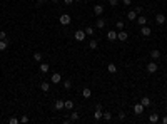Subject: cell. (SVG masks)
<instances>
[{
  "label": "cell",
  "instance_id": "obj_37",
  "mask_svg": "<svg viewBox=\"0 0 167 124\" xmlns=\"http://www.w3.org/2000/svg\"><path fill=\"white\" fill-rule=\"evenodd\" d=\"M130 2H132V0H122L124 5H130Z\"/></svg>",
  "mask_w": 167,
  "mask_h": 124
},
{
  "label": "cell",
  "instance_id": "obj_15",
  "mask_svg": "<svg viewBox=\"0 0 167 124\" xmlns=\"http://www.w3.org/2000/svg\"><path fill=\"white\" fill-rule=\"evenodd\" d=\"M137 24H139V25H145V24H147V19H145L144 15H139L137 17Z\"/></svg>",
  "mask_w": 167,
  "mask_h": 124
},
{
  "label": "cell",
  "instance_id": "obj_34",
  "mask_svg": "<svg viewBox=\"0 0 167 124\" xmlns=\"http://www.w3.org/2000/svg\"><path fill=\"white\" fill-rule=\"evenodd\" d=\"M9 122H10V124H17V122H19V119H17V118H10Z\"/></svg>",
  "mask_w": 167,
  "mask_h": 124
},
{
  "label": "cell",
  "instance_id": "obj_35",
  "mask_svg": "<svg viewBox=\"0 0 167 124\" xmlns=\"http://www.w3.org/2000/svg\"><path fill=\"white\" fill-rule=\"evenodd\" d=\"M5 37H7L5 32H0V40H5Z\"/></svg>",
  "mask_w": 167,
  "mask_h": 124
},
{
  "label": "cell",
  "instance_id": "obj_41",
  "mask_svg": "<svg viewBox=\"0 0 167 124\" xmlns=\"http://www.w3.org/2000/svg\"><path fill=\"white\" fill-rule=\"evenodd\" d=\"M52 3H57V0H52Z\"/></svg>",
  "mask_w": 167,
  "mask_h": 124
},
{
  "label": "cell",
  "instance_id": "obj_40",
  "mask_svg": "<svg viewBox=\"0 0 167 124\" xmlns=\"http://www.w3.org/2000/svg\"><path fill=\"white\" fill-rule=\"evenodd\" d=\"M162 122H164V124H167V116H164V118H162Z\"/></svg>",
  "mask_w": 167,
  "mask_h": 124
},
{
  "label": "cell",
  "instance_id": "obj_18",
  "mask_svg": "<svg viewBox=\"0 0 167 124\" xmlns=\"http://www.w3.org/2000/svg\"><path fill=\"white\" fill-rule=\"evenodd\" d=\"M40 72H49V64L47 62H40Z\"/></svg>",
  "mask_w": 167,
  "mask_h": 124
},
{
  "label": "cell",
  "instance_id": "obj_31",
  "mask_svg": "<svg viewBox=\"0 0 167 124\" xmlns=\"http://www.w3.org/2000/svg\"><path fill=\"white\" fill-rule=\"evenodd\" d=\"M115 27H117V30H122V29H124V22H122V20H117Z\"/></svg>",
  "mask_w": 167,
  "mask_h": 124
},
{
  "label": "cell",
  "instance_id": "obj_28",
  "mask_svg": "<svg viewBox=\"0 0 167 124\" xmlns=\"http://www.w3.org/2000/svg\"><path fill=\"white\" fill-rule=\"evenodd\" d=\"M142 10H144V7H140V5H136V9H134V12H136L137 15H140V13H142Z\"/></svg>",
  "mask_w": 167,
  "mask_h": 124
},
{
  "label": "cell",
  "instance_id": "obj_6",
  "mask_svg": "<svg viewBox=\"0 0 167 124\" xmlns=\"http://www.w3.org/2000/svg\"><path fill=\"white\" fill-rule=\"evenodd\" d=\"M140 34L144 35V37H150V34H152L150 27H147V25H142V29H140Z\"/></svg>",
  "mask_w": 167,
  "mask_h": 124
},
{
  "label": "cell",
  "instance_id": "obj_44",
  "mask_svg": "<svg viewBox=\"0 0 167 124\" xmlns=\"http://www.w3.org/2000/svg\"><path fill=\"white\" fill-rule=\"evenodd\" d=\"M92 2H94V0H92Z\"/></svg>",
  "mask_w": 167,
  "mask_h": 124
},
{
  "label": "cell",
  "instance_id": "obj_38",
  "mask_svg": "<svg viewBox=\"0 0 167 124\" xmlns=\"http://www.w3.org/2000/svg\"><path fill=\"white\" fill-rule=\"evenodd\" d=\"M119 119H125V112H120V114H119Z\"/></svg>",
  "mask_w": 167,
  "mask_h": 124
},
{
  "label": "cell",
  "instance_id": "obj_23",
  "mask_svg": "<svg viewBox=\"0 0 167 124\" xmlns=\"http://www.w3.org/2000/svg\"><path fill=\"white\" fill-rule=\"evenodd\" d=\"M34 61L38 62V64L42 62V54H40V52H35V54H34Z\"/></svg>",
  "mask_w": 167,
  "mask_h": 124
},
{
  "label": "cell",
  "instance_id": "obj_1",
  "mask_svg": "<svg viewBox=\"0 0 167 124\" xmlns=\"http://www.w3.org/2000/svg\"><path fill=\"white\" fill-rule=\"evenodd\" d=\"M59 20H60L62 25H69V24H70V15H69V13H62Z\"/></svg>",
  "mask_w": 167,
  "mask_h": 124
},
{
  "label": "cell",
  "instance_id": "obj_27",
  "mask_svg": "<svg viewBox=\"0 0 167 124\" xmlns=\"http://www.w3.org/2000/svg\"><path fill=\"white\" fill-rule=\"evenodd\" d=\"M85 34H87V35H94V34H95L94 27H87V29H85Z\"/></svg>",
  "mask_w": 167,
  "mask_h": 124
},
{
  "label": "cell",
  "instance_id": "obj_32",
  "mask_svg": "<svg viewBox=\"0 0 167 124\" xmlns=\"http://www.w3.org/2000/svg\"><path fill=\"white\" fill-rule=\"evenodd\" d=\"M79 119V112H72L70 114V121H77Z\"/></svg>",
  "mask_w": 167,
  "mask_h": 124
},
{
  "label": "cell",
  "instance_id": "obj_5",
  "mask_svg": "<svg viewBox=\"0 0 167 124\" xmlns=\"http://www.w3.org/2000/svg\"><path fill=\"white\" fill-rule=\"evenodd\" d=\"M100 104H97V107H95V112H94V119H95V121H99V119H100L102 118V114H104V112H102L100 111Z\"/></svg>",
  "mask_w": 167,
  "mask_h": 124
},
{
  "label": "cell",
  "instance_id": "obj_20",
  "mask_svg": "<svg viewBox=\"0 0 167 124\" xmlns=\"http://www.w3.org/2000/svg\"><path fill=\"white\" fill-rule=\"evenodd\" d=\"M157 121H159V116L155 114V112H154V114H150V118H149V122L155 124V122H157Z\"/></svg>",
  "mask_w": 167,
  "mask_h": 124
},
{
  "label": "cell",
  "instance_id": "obj_9",
  "mask_svg": "<svg viewBox=\"0 0 167 124\" xmlns=\"http://www.w3.org/2000/svg\"><path fill=\"white\" fill-rule=\"evenodd\" d=\"M50 81H52V82H54V84H59V82H60V81H62V76H60V74H59V72H55V74H52V77H50Z\"/></svg>",
  "mask_w": 167,
  "mask_h": 124
},
{
  "label": "cell",
  "instance_id": "obj_13",
  "mask_svg": "<svg viewBox=\"0 0 167 124\" xmlns=\"http://www.w3.org/2000/svg\"><path fill=\"white\" fill-rule=\"evenodd\" d=\"M82 96H84L85 99H89V97L92 96V91L89 89V87H84V91H82Z\"/></svg>",
  "mask_w": 167,
  "mask_h": 124
},
{
  "label": "cell",
  "instance_id": "obj_12",
  "mask_svg": "<svg viewBox=\"0 0 167 124\" xmlns=\"http://www.w3.org/2000/svg\"><path fill=\"white\" fill-rule=\"evenodd\" d=\"M63 107H65V106H63V101H62V99H57V101H55V109H57V111H62Z\"/></svg>",
  "mask_w": 167,
  "mask_h": 124
},
{
  "label": "cell",
  "instance_id": "obj_10",
  "mask_svg": "<svg viewBox=\"0 0 167 124\" xmlns=\"http://www.w3.org/2000/svg\"><path fill=\"white\" fill-rule=\"evenodd\" d=\"M134 112H136V114H142V112H144V106H142L140 102H139V104H136V106H134Z\"/></svg>",
  "mask_w": 167,
  "mask_h": 124
},
{
  "label": "cell",
  "instance_id": "obj_43",
  "mask_svg": "<svg viewBox=\"0 0 167 124\" xmlns=\"http://www.w3.org/2000/svg\"><path fill=\"white\" fill-rule=\"evenodd\" d=\"M165 101H167V96H165Z\"/></svg>",
  "mask_w": 167,
  "mask_h": 124
},
{
  "label": "cell",
  "instance_id": "obj_14",
  "mask_svg": "<svg viewBox=\"0 0 167 124\" xmlns=\"http://www.w3.org/2000/svg\"><path fill=\"white\" fill-rule=\"evenodd\" d=\"M140 104L144 106V107H149V106H150V99H149V97H142L140 99Z\"/></svg>",
  "mask_w": 167,
  "mask_h": 124
},
{
  "label": "cell",
  "instance_id": "obj_8",
  "mask_svg": "<svg viewBox=\"0 0 167 124\" xmlns=\"http://www.w3.org/2000/svg\"><path fill=\"white\" fill-rule=\"evenodd\" d=\"M94 13L97 17H100L102 13H104V7H102V5H94Z\"/></svg>",
  "mask_w": 167,
  "mask_h": 124
},
{
  "label": "cell",
  "instance_id": "obj_42",
  "mask_svg": "<svg viewBox=\"0 0 167 124\" xmlns=\"http://www.w3.org/2000/svg\"><path fill=\"white\" fill-rule=\"evenodd\" d=\"M74 2H80V0H74Z\"/></svg>",
  "mask_w": 167,
  "mask_h": 124
},
{
  "label": "cell",
  "instance_id": "obj_11",
  "mask_svg": "<svg viewBox=\"0 0 167 124\" xmlns=\"http://www.w3.org/2000/svg\"><path fill=\"white\" fill-rule=\"evenodd\" d=\"M107 39L110 42H114V40H117V32H114V30H110V32H107Z\"/></svg>",
  "mask_w": 167,
  "mask_h": 124
},
{
  "label": "cell",
  "instance_id": "obj_39",
  "mask_svg": "<svg viewBox=\"0 0 167 124\" xmlns=\"http://www.w3.org/2000/svg\"><path fill=\"white\" fill-rule=\"evenodd\" d=\"M63 2H65V5H70V3H72L74 0H63Z\"/></svg>",
  "mask_w": 167,
  "mask_h": 124
},
{
  "label": "cell",
  "instance_id": "obj_26",
  "mask_svg": "<svg viewBox=\"0 0 167 124\" xmlns=\"http://www.w3.org/2000/svg\"><path fill=\"white\" fill-rule=\"evenodd\" d=\"M70 87H72V82H70V81H63V89L69 91Z\"/></svg>",
  "mask_w": 167,
  "mask_h": 124
},
{
  "label": "cell",
  "instance_id": "obj_30",
  "mask_svg": "<svg viewBox=\"0 0 167 124\" xmlns=\"http://www.w3.org/2000/svg\"><path fill=\"white\" fill-rule=\"evenodd\" d=\"M102 118H104L105 121H110V119H112V114H110V112H104V114H102Z\"/></svg>",
  "mask_w": 167,
  "mask_h": 124
},
{
  "label": "cell",
  "instance_id": "obj_17",
  "mask_svg": "<svg viewBox=\"0 0 167 124\" xmlns=\"http://www.w3.org/2000/svg\"><path fill=\"white\" fill-rule=\"evenodd\" d=\"M159 57H161V50H157V49H155V50L150 52V59H159Z\"/></svg>",
  "mask_w": 167,
  "mask_h": 124
},
{
  "label": "cell",
  "instance_id": "obj_21",
  "mask_svg": "<svg viewBox=\"0 0 167 124\" xmlns=\"http://www.w3.org/2000/svg\"><path fill=\"white\" fill-rule=\"evenodd\" d=\"M127 19H129V20H136L137 19V13L134 12V10H130V12L127 13Z\"/></svg>",
  "mask_w": 167,
  "mask_h": 124
},
{
  "label": "cell",
  "instance_id": "obj_2",
  "mask_svg": "<svg viewBox=\"0 0 167 124\" xmlns=\"http://www.w3.org/2000/svg\"><path fill=\"white\" fill-rule=\"evenodd\" d=\"M117 39H119V40H122V42H125L127 39H129V34H127V32L122 29V30L117 32Z\"/></svg>",
  "mask_w": 167,
  "mask_h": 124
},
{
  "label": "cell",
  "instance_id": "obj_19",
  "mask_svg": "<svg viewBox=\"0 0 167 124\" xmlns=\"http://www.w3.org/2000/svg\"><path fill=\"white\" fill-rule=\"evenodd\" d=\"M107 70H109L110 74H115V72H117V67H115V64H109V65H107Z\"/></svg>",
  "mask_w": 167,
  "mask_h": 124
},
{
  "label": "cell",
  "instance_id": "obj_22",
  "mask_svg": "<svg viewBox=\"0 0 167 124\" xmlns=\"http://www.w3.org/2000/svg\"><path fill=\"white\" fill-rule=\"evenodd\" d=\"M105 27V20L104 19H97V29H104Z\"/></svg>",
  "mask_w": 167,
  "mask_h": 124
},
{
  "label": "cell",
  "instance_id": "obj_36",
  "mask_svg": "<svg viewBox=\"0 0 167 124\" xmlns=\"http://www.w3.org/2000/svg\"><path fill=\"white\" fill-rule=\"evenodd\" d=\"M20 122H28V118H27V116H22V119H20Z\"/></svg>",
  "mask_w": 167,
  "mask_h": 124
},
{
  "label": "cell",
  "instance_id": "obj_24",
  "mask_svg": "<svg viewBox=\"0 0 167 124\" xmlns=\"http://www.w3.org/2000/svg\"><path fill=\"white\" fill-rule=\"evenodd\" d=\"M89 47L92 49V50H95V49L99 47V44H97V40H90V44H89Z\"/></svg>",
  "mask_w": 167,
  "mask_h": 124
},
{
  "label": "cell",
  "instance_id": "obj_25",
  "mask_svg": "<svg viewBox=\"0 0 167 124\" xmlns=\"http://www.w3.org/2000/svg\"><path fill=\"white\" fill-rule=\"evenodd\" d=\"M63 106H65V109H69V111H70V109L74 107V102L72 101H65V102H63Z\"/></svg>",
  "mask_w": 167,
  "mask_h": 124
},
{
  "label": "cell",
  "instance_id": "obj_29",
  "mask_svg": "<svg viewBox=\"0 0 167 124\" xmlns=\"http://www.w3.org/2000/svg\"><path fill=\"white\" fill-rule=\"evenodd\" d=\"M7 47H9V44H7L5 40H0V50H5Z\"/></svg>",
  "mask_w": 167,
  "mask_h": 124
},
{
  "label": "cell",
  "instance_id": "obj_4",
  "mask_svg": "<svg viewBox=\"0 0 167 124\" xmlns=\"http://www.w3.org/2000/svg\"><path fill=\"white\" fill-rule=\"evenodd\" d=\"M85 30H77L75 32V40H79V42H84V39H85Z\"/></svg>",
  "mask_w": 167,
  "mask_h": 124
},
{
  "label": "cell",
  "instance_id": "obj_16",
  "mask_svg": "<svg viewBox=\"0 0 167 124\" xmlns=\"http://www.w3.org/2000/svg\"><path fill=\"white\" fill-rule=\"evenodd\" d=\"M40 89L44 91V92H49V89H50V84H49V82H42V84H40Z\"/></svg>",
  "mask_w": 167,
  "mask_h": 124
},
{
  "label": "cell",
  "instance_id": "obj_3",
  "mask_svg": "<svg viewBox=\"0 0 167 124\" xmlns=\"http://www.w3.org/2000/svg\"><path fill=\"white\" fill-rule=\"evenodd\" d=\"M157 69H159V67H157V64H155V62H149L147 64V72L149 74H155V72H157Z\"/></svg>",
  "mask_w": 167,
  "mask_h": 124
},
{
  "label": "cell",
  "instance_id": "obj_7",
  "mask_svg": "<svg viewBox=\"0 0 167 124\" xmlns=\"http://www.w3.org/2000/svg\"><path fill=\"white\" fill-rule=\"evenodd\" d=\"M155 22H157L159 25L165 24V15H164V13H157V15H155Z\"/></svg>",
  "mask_w": 167,
  "mask_h": 124
},
{
  "label": "cell",
  "instance_id": "obj_33",
  "mask_svg": "<svg viewBox=\"0 0 167 124\" xmlns=\"http://www.w3.org/2000/svg\"><path fill=\"white\" fill-rule=\"evenodd\" d=\"M109 3H110V7H117L119 5V0H109Z\"/></svg>",
  "mask_w": 167,
  "mask_h": 124
}]
</instances>
